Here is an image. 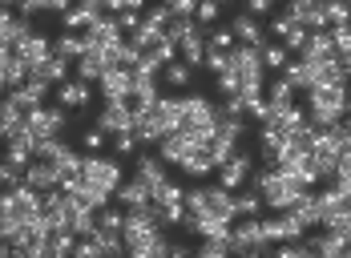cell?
<instances>
[{
    "mask_svg": "<svg viewBox=\"0 0 351 258\" xmlns=\"http://www.w3.org/2000/svg\"><path fill=\"white\" fill-rule=\"evenodd\" d=\"M246 258H271V255H267V250H263V255H246Z\"/></svg>",
    "mask_w": 351,
    "mask_h": 258,
    "instance_id": "obj_47",
    "label": "cell"
},
{
    "mask_svg": "<svg viewBox=\"0 0 351 258\" xmlns=\"http://www.w3.org/2000/svg\"><path fill=\"white\" fill-rule=\"evenodd\" d=\"M170 12H174V16H190V21H194V16H198V4H194V0H174V4H170Z\"/></svg>",
    "mask_w": 351,
    "mask_h": 258,
    "instance_id": "obj_44",
    "label": "cell"
},
{
    "mask_svg": "<svg viewBox=\"0 0 351 258\" xmlns=\"http://www.w3.org/2000/svg\"><path fill=\"white\" fill-rule=\"evenodd\" d=\"M258 210H263V198H258L250 185L234 194V214H239V218H258Z\"/></svg>",
    "mask_w": 351,
    "mask_h": 258,
    "instance_id": "obj_31",
    "label": "cell"
},
{
    "mask_svg": "<svg viewBox=\"0 0 351 258\" xmlns=\"http://www.w3.org/2000/svg\"><path fill=\"white\" fill-rule=\"evenodd\" d=\"M53 49H57V57H61V61L77 65V61L85 57V49H89V44H85V37H81V33H65V37L53 40Z\"/></svg>",
    "mask_w": 351,
    "mask_h": 258,
    "instance_id": "obj_26",
    "label": "cell"
},
{
    "mask_svg": "<svg viewBox=\"0 0 351 258\" xmlns=\"http://www.w3.org/2000/svg\"><path fill=\"white\" fill-rule=\"evenodd\" d=\"M194 258H234V250L226 242H198L194 246Z\"/></svg>",
    "mask_w": 351,
    "mask_h": 258,
    "instance_id": "obj_36",
    "label": "cell"
},
{
    "mask_svg": "<svg viewBox=\"0 0 351 258\" xmlns=\"http://www.w3.org/2000/svg\"><path fill=\"white\" fill-rule=\"evenodd\" d=\"M230 33H234V40H239V44H258V49L267 44V37H263L267 29H263L250 12H234V16H230Z\"/></svg>",
    "mask_w": 351,
    "mask_h": 258,
    "instance_id": "obj_21",
    "label": "cell"
},
{
    "mask_svg": "<svg viewBox=\"0 0 351 258\" xmlns=\"http://www.w3.org/2000/svg\"><path fill=\"white\" fill-rule=\"evenodd\" d=\"M206 37H210V49H222V53H234V49H239L230 25H214V29H206Z\"/></svg>",
    "mask_w": 351,
    "mask_h": 258,
    "instance_id": "obj_34",
    "label": "cell"
},
{
    "mask_svg": "<svg viewBox=\"0 0 351 258\" xmlns=\"http://www.w3.org/2000/svg\"><path fill=\"white\" fill-rule=\"evenodd\" d=\"M327 25H331V29L351 25V8H348V4H327Z\"/></svg>",
    "mask_w": 351,
    "mask_h": 258,
    "instance_id": "obj_39",
    "label": "cell"
},
{
    "mask_svg": "<svg viewBox=\"0 0 351 258\" xmlns=\"http://www.w3.org/2000/svg\"><path fill=\"white\" fill-rule=\"evenodd\" d=\"M12 53H16V57H21V61L29 65V69H36V65H45V61H49V57H53L57 49H53V40L45 37V33H33V37L25 40L21 49H12Z\"/></svg>",
    "mask_w": 351,
    "mask_h": 258,
    "instance_id": "obj_19",
    "label": "cell"
},
{
    "mask_svg": "<svg viewBox=\"0 0 351 258\" xmlns=\"http://www.w3.org/2000/svg\"><path fill=\"white\" fill-rule=\"evenodd\" d=\"M315 250L319 258H348V238H339V234H315Z\"/></svg>",
    "mask_w": 351,
    "mask_h": 258,
    "instance_id": "obj_29",
    "label": "cell"
},
{
    "mask_svg": "<svg viewBox=\"0 0 351 258\" xmlns=\"http://www.w3.org/2000/svg\"><path fill=\"white\" fill-rule=\"evenodd\" d=\"M348 101H351V89L348 85H323V89H311L303 93V109L311 117L315 129H331L348 117Z\"/></svg>",
    "mask_w": 351,
    "mask_h": 258,
    "instance_id": "obj_4",
    "label": "cell"
},
{
    "mask_svg": "<svg viewBox=\"0 0 351 258\" xmlns=\"http://www.w3.org/2000/svg\"><path fill=\"white\" fill-rule=\"evenodd\" d=\"M138 121H134V138L138 146H162L170 133L178 129V117H182V97H158L154 105H134Z\"/></svg>",
    "mask_w": 351,
    "mask_h": 258,
    "instance_id": "obj_2",
    "label": "cell"
},
{
    "mask_svg": "<svg viewBox=\"0 0 351 258\" xmlns=\"http://www.w3.org/2000/svg\"><path fill=\"white\" fill-rule=\"evenodd\" d=\"M45 97H49V85H36V81H29V85L16 89V93H8V101L25 113V117L36 113V109H45Z\"/></svg>",
    "mask_w": 351,
    "mask_h": 258,
    "instance_id": "obj_23",
    "label": "cell"
},
{
    "mask_svg": "<svg viewBox=\"0 0 351 258\" xmlns=\"http://www.w3.org/2000/svg\"><path fill=\"white\" fill-rule=\"evenodd\" d=\"M0 182H4V190H21L25 185V170H16V166H0Z\"/></svg>",
    "mask_w": 351,
    "mask_h": 258,
    "instance_id": "obj_38",
    "label": "cell"
},
{
    "mask_svg": "<svg viewBox=\"0 0 351 258\" xmlns=\"http://www.w3.org/2000/svg\"><path fill=\"white\" fill-rule=\"evenodd\" d=\"M174 133L198 142V146H210L214 133H218V105H214L206 93H186V97H182V117H178Z\"/></svg>",
    "mask_w": 351,
    "mask_h": 258,
    "instance_id": "obj_3",
    "label": "cell"
},
{
    "mask_svg": "<svg viewBox=\"0 0 351 258\" xmlns=\"http://www.w3.org/2000/svg\"><path fill=\"white\" fill-rule=\"evenodd\" d=\"M246 12H250L254 21H258V16H271V0H250V8H246Z\"/></svg>",
    "mask_w": 351,
    "mask_h": 258,
    "instance_id": "obj_45",
    "label": "cell"
},
{
    "mask_svg": "<svg viewBox=\"0 0 351 258\" xmlns=\"http://www.w3.org/2000/svg\"><path fill=\"white\" fill-rule=\"evenodd\" d=\"M295 25H299V21H291V16L282 12V16H271V25H267V29H271V37L287 40V37H291V33H295Z\"/></svg>",
    "mask_w": 351,
    "mask_h": 258,
    "instance_id": "obj_37",
    "label": "cell"
},
{
    "mask_svg": "<svg viewBox=\"0 0 351 258\" xmlns=\"http://www.w3.org/2000/svg\"><path fill=\"white\" fill-rule=\"evenodd\" d=\"M190 77H194V69H190V65H182V61H174V65H166V69H162V81H166L170 89H186V85H190Z\"/></svg>",
    "mask_w": 351,
    "mask_h": 258,
    "instance_id": "obj_33",
    "label": "cell"
},
{
    "mask_svg": "<svg viewBox=\"0 0 351 258\" xmlns=\"http://www.w3.org/2000/svg\"><path fill=\"white\" fill-rule=\"evenodd\" d=\"M81 178L89 185H97V190H106L117 198V190H121V157H106V153H85V170H81Z\"/></svg>",
    "mask_w": 351,
    "mask_h": 258,
    "instance_id": "obj_6",
    "label": "cell"
},
{
    "mask_svg": "<svg viewBox=\"0 0 351 258\" xmlns=\"http://www.w3.org/2000/svg\"><path fill=\"white\" fill-rule=\"evenodd\" d=\"M134 121H138L134 101H106V105L97 109L93 129H101L109 142H113V138H121V133H134Z\"/></svg>",
    "mask_w": 351,
    "mask_h": 258,
    "instance_id": "obj_7",
    "label": "cell"
},
{
    "mask_svg": "<svg viewBox=\"0 0 351 258\" xmlns=\"http://www.w3.org/2000/svg\"><path fill=\"white\" fill-rule=\"evenodd\" d=\"M29 81H36V85H49V89H61V85L69 81V61H61V57L53 53L45 65H36Z\"/></svg>",
    "mask_w": 351,
    "mask_h": 258,
    "instance_id": "obj_22",
    "label": "cell"
},
{
    "mask_svg": "<svg viewBox=\"0 0 351 258\" xmlns=\"http://www.w3.org/2000/svg\"><path fill=\"white\" fill-rule=\"evenodd\" d=\"M134 178H138L149 194H158L162 185H170V170H166V162H162L158 153H138V170H134Z\"/></svg>",
    "mask_w": 351,
    "mask_h": 258,
    "instance_id": "obj_11",
    "label": "cell"
},
{
    "mask_svg": "<svg viewBox=\"0 0 351 258\" xmlns=\"http://www.w3.org/2000/svg\"><path fill=\"white\" fill-rule=\"evenodd\" d=\"M335 61H339V65L348 69V77H351V40H348V44H339V49H335Z\"/></svg>",
    "mask_w": 351,
    "mask_h": 258,
    "instance_id": "obj_46",
    "label": "cell"
},
{
    "mask_svg": "<svg viewBox=\"0 0 351 258\" xmlns=\"http://www.w3.org/2000/svg\"><path fill=\"white\" fill-rule=\"evenodd\" d=\"M186 214L214 218V222H239V214H234V194L222 190V185H206V182L186 190Z\"/></svg>",
    "mask_w": 351,
    "mask_h": 258,
    "instance_id": "obj_5",
    "label": "cell"
},
{
    "mask_svg": "<svg viewBox=\"0 0 351 258\" xmlns=\"http://www.w3.org/2000/svg\"><path fill=\"white\" fill-rule=\"evenodd\" d=\"M250 190L263 198L267 210H279V214L295 210V206L311 194L299 174H287V170H279V166H263V170H254V174H250Z\"/></svg>",
    "mask_w": 351,
    "mask_h": 258,
    "instance_id": "obj_1",
    "label": "cell"
},
{
    "mask_svg": "<svg viewBox=\"0 0 351 258\" xmlns=\"http://www.w3.org/2000/svg\"><path fill=\"white\" fill-rule=\"evenodd\" d=\"M198 149H206V146H198V142H190V138H182V133H170V138L158 146V157H162L166 166H178V170H182Z\"/></svg>",
    "mask_w": 351,
    "mask_h": 258,
    "instance_id": "obj_17",
    "label": "cell"
},
{
    "mask_svg": "<svg viewBox=\"0 0 351 258\" xmlns=\"http://www.w3.org/2000/svg\"><path fill=\"white\" fill-rule=\"evenodd\" d=\"M250 162H254V157H250L246 149H239V157H234L230 166H222V170H218V185H222V190H230V194L246 190V185H250V174H254V170H250Z\"/></svg>",
    "mask_w": 351,
    "mask_h": 258,
    "instance_id": "obj_14",
    "label": "cell"
},
{
    "mask_svg": "<svg viewBox=\"0 0 351 258\" xmlns=\"http://www.w3.org/2000/svg\"><path fill=\"white\" fill-rule=\"evenodd\" d=\"M25 185H33L36 194H53V190L65 185V174H61L57 166H49V162H33V166L25 170Z\"/></svg>",
    "mask_w": 351,
    "mask_h": 258,
    "instance_id": "obj_18",
    "label": "cell"
},
{
    "mask_svg": "<svg viewBox=\"0 0 351 258\" xmlns=\"http://www.w3.org/2000/svg\"><path fill=\"white\" fill-rule=\"evenodd\" d=\"M36 29L29 25V16H21L16 8H4L0 12V40H4V49H21Z\"/></svg>",
    "mask_w": 351,
    "mask_h": 258,
    "instance_id": "obj_10",
    "label": "cell"
},
{
    "mask_svg": "<svg viewBox=\"0 0 351 258\" xmlns=\"http://www.w3.org/2000/svg\"><path fill=\"white\" fill-rule=\"evenodd\" d=\"M263 61H267V73H287V65H291V53L282 49V44H275V40H267L263 44Z\"/></svg>",
    "mask_w": 351,
    "mask_h": 258,
    "instance_id": "obj_30",
    "label": "cell"
},
{
    "mask_svg": "<svg viewBox=\"0 0 351 258\" xmlns=\"http://www.w3.org/2000/svg\"><path fill=\"white\" fill-rule=\"evenodd\" d=\"M282 77H287L299 93H311V89H315V73H311V65H307V61H291Z\"/></svg>",
    "mask_w": 351,
    "mask_h": 258,
    "instance_id": "obj_27",
    "label": "cell"
},
{
    "mask_svg": "<svg viewBox=\"0 0 351 258\" xmlns=\"http://www.w3.org/2000/svg\"><path fill=\"white\" fill-rule=\"evenodd\" d=\"M287 16L291 21H299L307 33H327L331 25H327V4H311V0H295L291 8H287Z\"/></svg>",
    "mask_w": 351,
    "mask_h": 258,
    "instance_id": "obj_15",
    "label": "cell"
},
{
    "mask_svg": "<svg viewBox=\"0 0 351 258\" xmlns=\"http://www.w3.org/2000/svg\"><path fill=\"white\" fill-rule=\"evenodd\" d=\"M194 21H198V29H214V21H218V4L202 0V4H198V16H194Z\"/></svg>",
    "mask_w": 351,
    "mask_h": 258,
    "instance_id": "obj_40",
    "label": "cell"
},
{
    "mask_svg": "<svg viewBox=\"0 0 351 258\" xmlns=\"http://www.w3.org/2000/svg\"><path fill=\"white\" fill-rule=\"evenodd\" d=\"M65 125H69V109H61V105H45V109L29 113V133H33L36 142H53V138H61Z\"/></svg>",
    "mask_w": 351,
    "mask_h": 258,
    "instance_id": "obj_9",
    "label": "cell"
},
{
    "mask_svg": "<svg viewBox=\"0 0 351 258\" xmlns=\"http://www.w3.org/2000/svg\"><path fill=\"white\" fill-rule=\"evenodd\" d=\"M73 258H106V250H101V246H97L93 238H85V242H77Z\"/></svg>",
    "mask_w": 351,
    "mask_h": 258,
    "instance_id": "obj_42",
    "label": "cell"
},
{
    "mask_svg": "<svg viewBox=\"0 0 351 258\" xmlns=\"http://www.w3.org/2000/svg\"><path fill=\"white\" fill-rule=\"evenodd\" d=\"M271 258H319L315 250V238H303V242H282Z\"/></svg>",
    "mask_w": 351,
    "mask_h": 258,
    "instance_id": "obj_32",
    "label": "cell"
},
{
    "mask_svg": "<svg viewBox=\"0 0 351 258\" xmlns=\"http://www.w3.org/2000/svg\"><path fill=\"white\" fill-rule=\"evenodd\" d=\"M271 242L263 234V218H239L234 230H230V250L234 258H246V255H263Z\"/></svg>",
    "mask_w": 351,
    "mask_h": 258,
    "instance_id": "obj_8",
    "label": "cell"
},
{
    "mask_svg": "<svg viewBox=\"0 0 351 258\" xmlns=\"http://www.w3.org/2000/svg\"><path fill=\"white\" fill-rule=\"evenodd\" d=\"M202 69L214 77H222L230 69V53H222V49H206V61H202Z\"/></svg>",
    "mask_w": 351,
    "mask_h": 258,
    "instance_id": "obj_35",
    "label": "cell"
},
{
    "mask_svg": "<svg viewBox=\"0 0 351 258\" xmlns=\"http://www.w3.org/2000/svg\"><path fill=\"white\" fill-rule=\"evenodd\" d=\"M81 142H85V149H89V153H101V146H106V133H101V129H85V138H81Z\"/></svg>",
    "mask_w": 351,
    "mask_h": 258,
    "instance_id": "obj_43",
    "label": "cell"
},
{
    "mask_svg": "<svg viewBox=\"0 0 351 258\" xmlns=\"http://www.w3.org/2000/svg\"><path fill=\"white\" fill-rule=\"evenodd\" d=\"M348 85H351V81H348Z\"/></svg>",
    "mask_w": 351,
    "mask_h": 258,
    "instance_id": "obj_48",
    "label": "cell"
},
{
    "mask_svg": "<svg viewBox=\"0 0 351 258\" xmlns=\"http://www.w3.org/2000/svg\"><path fill=\"white\" fill-rule=\"evenodd\" d=\"M89 85L85 81H65L61 89H57V105L61 109H69V113H85V105H89Z\"/></svg>",
    "mask_w": 351,
    "mask_h": 258,
    "instance_id": "obj_24",
    "label": "cell"
},
{
    "mask_svg": "<svg viewBox=\"0 0 351 258\" xmlns=\"http://www.w3.org/2000/svg\"><path fill=\"white\" fill-rule=\"evenodd\" d=\"M125 33H121V25H117V16H101L89 33H85V44L89 49H101V53H109V49H117V44H125Z\"/></svg>",
    "mask_w": 351,
    "mask_h": 258,
    "instance_id": "obj_12",
    "label": "cell"
},
{
    "mask_svg": "<svg viewBox=\"0 0 351 258\" xmlns=\"http://www.w3.org/2000/svg\"><path fill=\"white\" fill-rule=\"evenodd\" d=\"M117 202H121L125 210H145V206H154V194H149L138 178H130V182H121V190H117Z\"/></svg>",
    "mask_w": 351,
    "mask_h": 258,
    "instance_id": "obj_25",
    "label": "cell"
},
{
    "mask_svg": "<svg viewBox=\"0 0 351 258\" xmlns=\"http://www.w3.org/2000/svg\"><path fill=\"white\" fill-rule=\"evenodd\" d=\"M299 61H307V65H327V61H335L331 29H327V33H311V37H307V49L299 53Z\"/></svg>",
    "mask_w": 351,
    "mask_h": 258,
    "instance_id": "obj_20",
    "label": "cell"
},
{
    "mask_svg": "<svg viewBox=\"0 0 351 258\" xmlns=\"http://www.w3.org/2000/svg\"><path fill=\"white\" fill-rule=\"evenodd\" d=\"M97 89H101L106 101H134V73L130 69H109L97 81Z\"/></svg>",
    "mask_w": 351,
    "mask_h": 258,
    "instance_id": "obj_16",
    "label": "cell"
},
{
    "mask_svg": "<svg viewBox=\"0 0 351 258\" xmlns=\"http://www.w3.org/2000/svg\"><path fill=\"white\" fill-rule=\"evenodd\" d=\"M182 174H190V178H198V182H206L210 174H218V166H214V157L206 153V149H198L186 166H182Z\"/></svg>",
    "mask_w": 351,
    "mask_h": 258,
    "instance_id": "obj_28",
    "label": "cell"
},
{
    "mask_svg": "<svg viewBox=\"0 0 351 258\" xmlns=\"http://www.w3.org/2000/svg\"><path fill=\"white\" fill-rule=\"evenodd\" d=\"M29 77H33V69H29L12 49H4V53H0V85H4V93L25 89V85H29Z\"/></svg>",
    "mask_w": 351,
    "mask_h": 258,
    "instance_id": "obj_13",
    "label": "cell"
},
{
    "mask_svg": "<svg viewBox=\"0 0 351 258\" xmlns=\"http://www.w3.org/2000/svg\"><path fill=\"white\" fill-rule=\"evenodd\" d=\"M134 149H138V138H134V133L113 138V157H134Z\"/></svg>",
    "mask_w": 351,
    "mask_h": 258,
    "instance_id": "obj_41",
    "label": "cell"
}]
</instances>
